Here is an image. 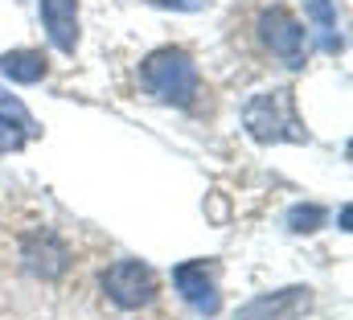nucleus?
Wrapping results in <instances>:
<instances>
[{"label":"nucleus","mask_w":353,"mask_h":320,"mask_svg":"<svg viewBox=\"0 0 353 320\" xmlns=\"http://www.w3.org/2000/svg\"><path fill=\"white\" fill-rule=\"evenodd\" d=\"M243 128H247V136L255 144H283V140L304 144L308 140V132H304V123L296 115V99H292L288 86L251 94L247 107H243Z\"/></svg>","instance_id":"f257e3e1"},{"label":"nucleus","mask_w":353,"mask_h":320,"mask_svg":"<svg viewBox=\"0 0 353 320\" xmlns=\"http://www.w3.org/2000/svg\"><path fill=\"white\" fill-rule=\"evenodd\" d=\"M350 222H353V210L350 206H341V230H350Z\"/></svg>","instance_id":"4468645a"},{"label":"nucleus","mask_w":353,"mask_h":320,"mask_svg":"<svg viewBox=\"0 0 353 320\" xmlns=\"http://www.w3.org/2000/svg\"><path fill=\"white\" fill-rule=\"evenodd\" d=\"M148 4H157V8H173V12H201V8H205V0H148Z\"/></svg>","instance_id":"ddd939ff"},{"label":"nucleus","mask_w":353,"mask_h":320,"mask_svg":"<svg viewBox=\"0 0 353 320\" xmlns=\"http://www.w3.org/2000/svg\"><path fill=\"white\" fill-rule=\"evenodd\" d=\"M312 288L308 283H292V288H275V292H263L255 300H247L234 320H300L304 312H312Z\"/></svg>","instance_id":"423d86ee"},{"label":"nucleus","mask_w":353,"mask_h":320,"mask_svg":"<svg viewBox=\"0 0 353 320\" xmlns=\"http://www.w3.org/2000/svg\"><path fill=\"white\" fill-rule=\"evenodd\" d=\"M304 8H308V17L321 25L325 46L333 50V46H337V41H333V25H337V8H333V0H304Z\"/></svg>","instance_id":"f8f14e48"},{"label":"nucleus","mask_w":353,"mask_h":320,"mask_svg":"<svg viewBox=\"0 0 353 320\" xmlns=\"http://www.w3.org/2000/svg\"><path fill=\"white\" fill-rule=\"evenodd\" d=\"M41 25L54 41V50L74 54L79 50V0H37Z\"/></svg>","instance_id":"6e6552de"},{"label":"nucleus","mask_w":353,"mask_h":320,"mask_svg":"<svg viewBox=\"0 0 353 320\" xmlns=\"http://www.w3.org/2000/svg\"><path fill=\"white\" fill-rule=\"evenodd\" d=\"M0 132H4L0 144H8V148H21L25 140L41 136V123L33 119V111H29L17 94H8L4 86H0Z\"/></svg>","instance_id":"1a4fd4ad"},{"label":"nucleus","mask_w":353,"mask_h":320,"mask_svg":"<svg viewBox=\"0 0 353 320\" xmlns=\"http://www.w3.org/2000/svg\"><path fill=\"white\" fill-rule=\"evenodd\" d=\"M50 62L41 50H4L0 54V74L8 82H21V86H33V82L46 79Z\"/></svg>","instance_id":"9d476101"},{"label":"nucleus","mask_w":353,"mask_h":320,"mask_svg":"<svg viewBox=\"0 0 353 320\" xmlns=\"http://www.w3.org/2000/svg\"><path fill=\"white\" fill-rule=\"evenodd\" d=\"M283 226L292 230V234H312V230H321L325 226V210L321 206H292L288 214H283Z\"/></svg>","instance_id":"9b49d317"},{"label":"nucleus","mask_w":353,"mask_h":320,"mask_svg":"<svg viewBox=\"0 0 353 320\" xmlns=\"http://www.w3.org/2000/svg\"><path fill=\"white\" fill-rule=\"evenodd\" d=\"M197 62L185 54V50H152L144 62H140V86L148 99L157 103H169V107H189L197 99Z\"/></svg>","instance_id":"f03ea898"},{"label":"nucleus","mask_w":353,"mask_h":320,"mask_svg":"<svg viewBox=\"0 0 353 320\" xmlns=\"http://www.w3.org/2000/svg\"><path fill=\"white\" fill-rule=\"evenodd\" d=\"M21 259H25V271L37 275V279H62L66 267H70V250H66V242L58 239V234H50V230L29 234L25 246H21Z\"/></svg>","instance_id":"0eeeda50"},{"label":"nucleus","mask_w":353,"mask_h":320,"mask_svg":"<svg viewBox=\"0 0 353 320\" xmlns=\"http://www.w3.org/2000/svg\"><path fill=\"white\" fill-rule=\"evenodd\" d=\"M255 29H259V41H263L288 70H300V66H304V25H300L283 4L263 8L259 21H255Z\"/></svg>","instance_id":"20e7f679"},{"label":"nucleus","mask_w":353,"mask_h":320,"mask_svg":"<svg viewBox=\"0 0 353 320\" xmlns=\"http://www.w3.org/2000/svg\"><path fill=\"white\" fill-rule=\"evenodd\" d=\"M214 263L210 259H189V263H176L173 267V288L176 296L197 312V317H218L222 308V296H218V279H214Z\"/></svg>","instance_id":"39448f33"},{"label":"nucleus","mask_w":353,"mask_h":320,"mask_svg":"<svg viewBox=\"0 0 353 320\" xmlns=\"http://www.w3.org/2000/svg\"><path fill=\"white\" fill-rule=\"evenodd\" d=\"M99 283H103L107 300H111L115 308H128V312L148 308V304L157 300V275H152V267L140 263V259H119V263H111Z\"/></svg>","instance_id":"7ed1b4c3"}]
</instances>
